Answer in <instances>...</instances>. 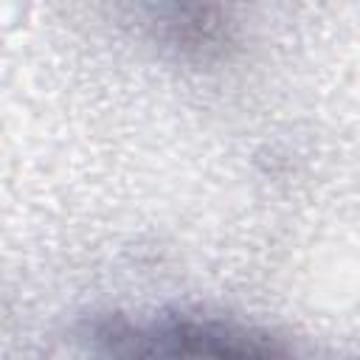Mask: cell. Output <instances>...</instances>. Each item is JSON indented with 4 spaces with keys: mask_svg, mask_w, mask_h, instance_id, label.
<instances>
[{
    "mask_svg": "<svg viewBox=\"0 0 360 360\" xmlns=\"http://www.w3.org/2000/svg\"><path fill=\"white\" fill-rule=\"evenodd\" d=\"M84 338L107 354H160V357H284L290 349L256 326L214 315H155V318H101Z\"/></svg>",
    "mask_w": 360,
    "mask_h": 360,
    "instance_id": "obj_1",
    "label": "cell"
},
{
    "mask_svg": "<svg viewBox=\"0 0 360 360\" xmlns=\"http://www.w3.org/2000/svg\"><path fill=\"white\" fill-rule=\"evenodd\" d=\"M155 42L183 59L208 62L236 39L242 0H132Z\"/></svg>",
    "mask_w": 360,
    "mask_h": 360,
    "instance_id": "obj_2",
    "label": "cell"
}]
</instances>
